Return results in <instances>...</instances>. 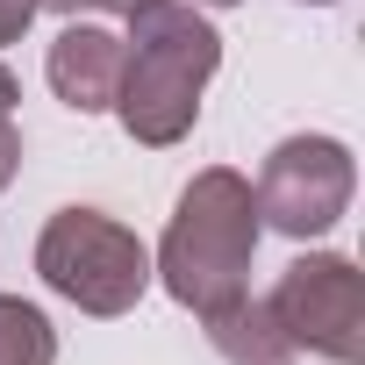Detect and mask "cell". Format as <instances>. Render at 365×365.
I'll list each match as a JSON object with an SVG mask.
<instances>
[{"instance_id":"3957f363","label":"cell","mask_w":365,"mask_h":365,"mask_svg":"<svg viewBox=\"0 0 365 365\" xmlns=\"http://www.w3.org/2000/svg\"><path fill=\"white\" fill-rule=\"evenodd\" d=\"M36 279L79 315H129L150 287V251L101 208H58L36 237Z\"/></svg>"},{"instance_id":"5b68a950","label":"cell","mask_w":365,"mask_h":365,"mask_svg":"<svg viewBox=\"0 0 365 365\" xmlns=\"http://www.w3.org/2000/svg\"><path fill=\"white\" fill-rule=\"evenodd\" d=\"M279 336L329 365H365V272L336 251H308L265 294Z\"/></svg>"},{"instance_id":"8992f818","label":"cell","mask_w":365,"mask_h":365,"mask_svg":"<svg viewBox=\"0 0 365 365\" xmlns=\"http://www.w3.org/2000/svg\"><path fill=\"white\" fill-rule=\"evenodd\" d=\"M43 72H51V93H58L72 115H108V108H115V79H122V36L72 15V22L58 29Z\"/></svg>"},{"instance_id":"5bb4252c","label":"cell","mask_w":365,"mask_h":365,"mask_svg":"<svg viewBox=\"0 0 365 365\" xmlns=\"http://www.w3.org/2000/svg\"><path fill=\"white\" fill-rule=\"evenodd\" d=\"M315 8H329V0H315Z\"/></svg>"},{"instance_id":"8fae6325","label":"cell","mask_w":365,"mask_h":365,"mask_svg":"<svg viewBox=\"0 0 365 365\" xmlns=\"http://www.w3.org/2000/svg\"><path fill=\"white\" fill-rule=\"evenodd\" d=\"M43 8H58V15H79V8H93V15H129V8H143V0H43Z\"/></svg>"},{"instance_id":"277c9868","label":"cell","mask_w":365,"mask_h":365,"mask_svg":"<svg viewBox=\"0 0 365 365\" xmlns=\"http://www.w3.org/2000/svg\"><path fill=\"white\" fill-rule=\"evenodd\" d=\"M251 194H258L265 230H279L294 244H315V237H329L344 222V208L358 194V158L336 136H287V143L265 150Z\"/></svg>"},{"instance_id":"6da1fadb","label":"cell","mask_w":365,"mask_h":365,"mask_svg":"<svg viewBox=\"0 0 365 365\" xmlns=\"http://www.w3.org/2000/svg\"><path fill=\"white\" fill-rule=\"evenodd\" d=\"M122 22H129V36H122L115 122L143 150H172L201 122V93L222 65V36L194 0H143Z\"/></svg>"},{"instance_id":"52a82bcc","label":"cell","mask_w":365,"mask_h":365,"mask_svg":"<svg viewBox=\"0 0 365 365\" xmlns=\"http://www.w3.org/2000/svg\"><path fill=\"white\" fill-rule=\"evenodd\" d=\"M208 322V344L230 358V365H287L294 358V344L279 336V322H272V308L265 301H230V308H215V315H201Z\"/></svg>"},{"instance_id":"9c48e42d","label":"cell","mask_w":365,"mask_h":365,"mask_svg":"<svg viewBox=\"0 0 365 365\" xmlns=\"http://www.w3.org/2000/svg\"><path fill=\"white\" fill-rule=\"evenodd\" d=\"M36 15H43V0H0V51H8V43H22Z\"/></svg>"},{"instance_id":"7a4b0ae2","label":"cell","mask_w":365,"mask_h":365,"mask_svg":"<svg viewBox=\"0 0 365 365\" xmlns=\"http://www.w3.org/2000/svg\"><path fill=\"white\" fill-rule=\"evenodd\" d=\"M258 194L251 179L230 172V165H208L194 172L172 201V222H165V244L150 258V279L194 315H215L230 301L251 294V258H258Z\"/></svg>"},{"instance_id":"ba28073f","label":"cell","mask_w":365,"mask_h":365,"mask_svg":"<svg viewBox=\"0 0 365 365\" xmlns=\"http://www.w3.org/2000/svg\"><path fill=\"white\" fill-rule=\"evenodd\" d=\"M0 365H58V329L22 294H0Z\"/></svg>"},{"instance_id":"4fadbf2b","label":"cell","mask_w":365,"mask_h":365,"mask_svg":"<svg viewBox=\"0 0 365 365\" xmlns=\"http://www.w3.org/2000/svg\"><path fill=\"white\" fill-rule=\"evenodd\" d=\"M194 8H237V0H194Z\"/></svg>"},{"instance_id":"30bf717a","label":"cell","mask_w":365,"mask_h":365,"mask_svg":"<svg viewBox=\"0 0 365 365\" xmlns=\"http://www.w3.org/2000/svg\"><path fill=\"white\" fill-rule=\"evenodd\" d=\"M15 172H22V129H15V115H0V194L15 187Z\"/></svg>"},{"instance_id":"7c38bea8","label":"cell","mask_w":365,"mask_h":365,"mask_svg":"<svg viewBox=\"0 0 365 365\" xmlns=\"http://www.w3.org/2000/svg\"><path fill=\"white\" fill-rule=\"evenodd\" d=\"M15 101H22V86H15V72L0 65V115H15Z\"/></svg>"},{"instance_id":"9a60e30c","label":"cell","mask_w":365,"mask_h":365,"mask_svg":"<svg viewBox=\"0 0 365 365\" xmlns=\"http://www.w3.org/2000/svg\"><path fill=\"white\" fill-rule=\"evenodd\" d=\"M287 365H294V358H287Z\"/></svg>"}]
</instances>
